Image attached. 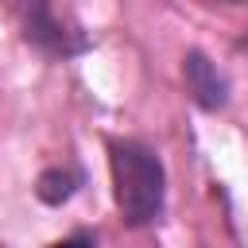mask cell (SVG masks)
Masks as SVG:
<instances>
[{"mask_svg":"<svg viewBox=\"0 0 248 248\" xmlns=\"http://www.w3.org/2000/svg\"><path fill=\"white\" fill-rule=\"evenodd\" d=\"M23 35L43 54H70V50H78V43H70V31L54 19L46 0H23Z\"/></svg>","mask_w":248,"mask_h":248,"instance_id":"obj_2","label":"cell"},{"mask_svg":"<svg viewBox=\"0 0 248 248\" xmlns=\"http://www.w3.org/2000/svg\"><path fill=\"white\" fill-rule=\"evenodd\" d=\"M74 186H78V174H74V170L50 167V170L39 174V198H43L46 205H62V202L74 194Z\"/></svg>","mask_w":248,"mask_h":248,"instance_id":"obj_4","label":"cell"},{"mask_svg":"<svg viewBox=\"0 0 248 248\" xmlns=\"http://www.w3.org/2000/svg\"><path fill=\"white\" fill-rule=\"evenodd\" d=\"M58 248H93V240H89V236H70V240H62Z\"/></svg>","mask_w":248,"mask_h":248,"instance_id":"obj_5","label":"cell"},{"mask_svg":"<svg viewBox=\"0 0 248 248\" xmlns=\"http://www.w3.org/2000/svg\"><path fill=\"white\" fill-rule=\"evenodd\" d=\"M182 78H186V89H190V97L202 105V108H221L225 101H229V85H225V78L217 74V66L202 54V50H190L186 58H182Z\"/></svg>","mask_w":248,"mask_h":248,"instance_id":"obj_3","label":"cell"},{"mask_svg":"<svg viewBox=\"0 0 248 248\" xmlns=\"http://www.w3.org/2000/svg\"><path fill=\"white\" fill-rule=\"evenodd\" d=\"M112 163V186H116V209L124 225L140 229L151 225L163 213V163L151 147L136 140H116L108 147Z\"/></svg>","mask_w":248,"mask_h":248,"instance_id":"obj_1","label":"cell"}]
</instances>
